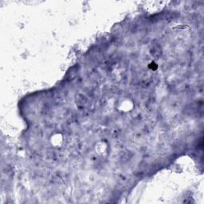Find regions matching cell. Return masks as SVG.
I'll list each match as a JSON object with an SVG mask.
<instances>
[{
	"label": "cell",
	"mask_w": 204,
	"mask_h": 204,
	"mask_svg": "<svg viewBox=\"0 0 204 204\" xmlns=\"http://www.w3.org/2000/svg\"><path fill=\"white\" fill-rule=\"evenodd\" d=\"M151 54H152V56H154L156 58L160 57L162 54L161 47L158 44L153 45L152 46V48H151Z\"/></svg>",
	"instance_id": "obj_1"
}]
</instances>
